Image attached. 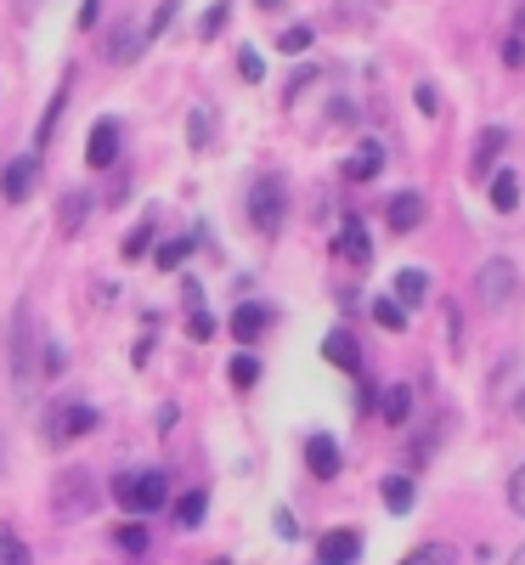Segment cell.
<instances>
[{
    "instance_id": "obj_2",
    "label": "cell",
    "mask_w": 525,
    "mask_h": 565,
    "mask_svg": "<svg viewBox=\"0 0 525 565\" xmlns=\"http://www.w3.org/2000/svg\"><path fill=\"white\" fill-rule=\"evenodd\" d=\"M249 221L266 232V238H277L282 221H289V181H282V175H260L255 193H249Z\"/></svg>"
},
{
    "instance_id": "obj_44",
    "label": "cell",
    "mask_w": 525,
    "mask_h": 565,
    "mask_svg": "<svg viewBox=\"0 0 525 565\" xmlns=\"http://www.w3.org/2000/svg\"><path fill=\"white\" fill-rule=\"evenodd\" d=\"M255 7H260V12H271V7H282V0H255Z\"/></svg>"
},
{
    "instance_id": "obj_43",
    "label": "cell",
    "mask_w": 525,
    "mask_h": 565,
    "mask_svg": "<svg viewBox=\"0 0 525 565\" xmlns=\"http://www.w3.org/2000/svg\"><path fill=\"white\" fill-rule=\"evenodd\" d=\"M514 413H519V418H525V385H519V396H514Z\"/></svg>"
},
{
    "instance_id": "obj_27",
    "label": "cell",
    "mask_w": 525,
    "mask_h": 565,
    "mask_svg": "<svg viewBox=\"0 0 525 565\" xmlns=\"http://www.w3.org/2000/svg\"><path fill=\"white\" fill-rule=\"evenodd\" d=\"M373 322H378V328H390V334H401V328H407V306H396V300L385 295V300L373 306Z\"/></svg>"
},
{
    "instance_id": "obj_14",
    "label": "cell",
    "mask_w": 525,
    "mask_h": 565,
    "mask_svg": "<svg viewBox=\"0 0 525 565\" xmlns=\"http://www.w3.org/2000/svg\"><path fill=\"white\" fill-rule=\"evenodd\" d=\"M385 215H390L396 232H418V226H424V193H396Z\"/></svg>"
},
{
    "instance_id": "obj_22",
    "label": "cell",
    "mask_w": 525,
    "mask_h": 565,
    "mask_svg": "<svg viewBox=\"0 0 525 565\" xmlns=\"http://www.w3.org/2000/svg\"><path fill=\"white\" fill-rule=\"evenodd\" d=\"M141 45H148V34H141V29H136V18H130V23L114 34V63H130V57L141 52Z\"/></svg>"
},
{
    "instance_id": "obj_25",
    "label": "cell",
    "mask_w": 525,
    "mask_h": 565,
    "mask_svg": "<svg viewBox=\"0 0 525 565\" xmlns=\"http://www.w3.org/2000/svg\"><path fill=\"white\" fill-rule=\"evenodd\" d=\"M401 565H458V554H452L447 543H418Z\"/></svg>"
},
{
    "instance_id": "obj_28",
    "label": "cell",
    "mask_w": 525,
    "mask_h": 565,
    "mask_svg": "<svg viewBox=\"0 0 525 565\" xmlns=\"http://www.w3.org/2000/svg\"><path fill=\"white\" fill-rule=\"evenodd\" d=\"M407 413H413V391H407V385H390V391H385V418H390V424H407Z\"/></svg>"
},
{
    "instance_id": "obj_30",
    "label": "cell",
    "mask_w": 525,
    "mask_h": 565,
    "mask_svg": "<svg viewBox=\"0 0 525 565\" xmlns=\"http://www.w3.org/2000/svg\"><path fill=\"white\" fill-rule=\"evenodd\" d=\"M311 40H317V29H306V23H300V29H282V34H277V52L294 57V52H306Z\"/></svg>"
},
{
    "instance_id": "obj_37",
    "label": "cell",
    "mask_w": 525,
    "mask_h": 565,
    "mask_svg": "<svg viewBox=\"0 0 525 565\" xmlns=\"http://www.w3.org/2000/svg\"><path fill=\"white\" fill-rule=\"evenodd\" d=\"M175 12H181V0H164V7L153 12V23H148V40H153V34H164V29L175 23Z\"/></svg>"
},
{
    "instance_id": "obj_16",
    "label": "cell",
    "mask_w": 525,
    "mask_h": 565,
    "mask_svg": "<svg viewBox=\"0 0 525 565\" xmlns=\"http://www.w3.org/2000/svg\"><path fill=\"white\" fill-rule=\"evenodd\" d=\"M503 148H508V130H503V125H486V130H481V141H474V175H486V170H492V159H497Z\"/></svg>"
},
{
    "instance_id": "obj_7",
    "label": "cell",
    "mask_w": 525,
    "mask_h": 565,
    "mask_svg": "<svg viewBox=\"0 0 525 565\" xmlns=\"http://www.w3.org/2000/svg\"><path fill=\"white\" fill-rule=\"evenodd\" d=\"M362 554V537L356 532H322L317 537V565H351Z\"/></svg>"
},
{
    "instance_id": "obj_6",
    "label": "cell",
    "mask_w": 525,
    "mask_h": 565,
    "mask_svg": "<svg viewBox=\"0 0 525 565\" xmlns=\"http://www.w3.org/2000/svg\"><path fill=\"white\" fill-rule=\"evenodd\" d=\"M85 159H90V170L119 164V119H97V125H90V136H85Z\"/></svg>"
},
{
    "instance_id": "obj_8",
    "label": "cell",
    "mask_w": 525,
    "mask_h": 565,
    "mask_svg": "<svg viewBox=\"0 0 525 565\" xmlns=\"http://www.w3.org/2000/svg\"><path fill=\"white\" fill-rule=\"evenodd\" d=\"M390 300H396V306H407V311H413V306H424V300H429V271L401 266V271H396V282H390Z\"/></svg>"
},
{
    "instance_id": "obj_33",
    "label": "cell",
    "mask_w": 525,
    "mask_h": 565,
    "mask_svg": "<svg viewBox=\"0 0 525 565\" xmlns=\"http://www.w3.org/2000/svg\"><path fill=\"white\" fill-rule=\"evenodd\" d=\"M148 244H153V226L141 221V226L130 232V238H125V249H119V255H125V260H141V255H148Z\"/></svg>"
},
{
    "instance_id": "obj_18",
    "label": "cell",
    "mask_w": 525,
    "mask_h": 565,
    "mask_svg": "<svg viewBox=\"0 0 525 565\" xmlns=\"http://www.w3.org/2000/svg\"><path fill=\"white\" fill-rule=\"evenodd\" d=\"M413 503H418L413 476H385V509H390V514H407Z\"/></svg>"
},
{
    "instance_id": "obj_39",
    "label": "cell",
    "mask_w": 525,
    "mask_h": 565,
    "mask_svg": "<svg viewBox=\"0 0 525 565\" xmlns=\"http://www.w3.org/2000/svg\"><path fill=\"white\" fill-rule=\"evenodd\" d=\"M413 103H418L424 114H436V108H441V97H436V85H418V90H413Z\"/></svg>"
},
{
    "instance_id": "obj_36",
    "label": "cell",
    "mask_w": 525,
    "mask_h": 565,
    "mask_svg": "<svg viewBox=\"0 0 525 565\" xmlns=\"http://www.w3.org/2000/svg\"><path fill=\"white\" fill-rule=\"evenodd\" d=\"M119 548L125 554H148V532H141V526H119Z\"/></svg>"
},
{
    "instance_id": "obj_11",
    "label": "cell",
    "mask_w": 525,
    "mask_h": 565,
    "mask_svg": "<svg viewBox=\"0 0 525 565\" xmlns=\"http://www.w3.org/2000/svg\"><path fill=\"white\" fill-rule=\"evenodd\" d=\"M34 170H40V159H12L7 175H0V199H7V204H23L29 186H34Z\"/></svg>"
},
{
    "instance_id": "obj_3",
    "label": "cell",
    "mask_w": 525,
    "mask_h": 565,
    "mask_svg": "<svg viewBox=\"0 0 525 565\" xmlns=\"http://www.w3.org/2000/svg\"><path fill=\"white\" fill-rule=\"evenodd\" d=\"M85 430H97V407H85V402H52L45 407V441L52 447H68Z\"/></svg>"
},
{
    "instance_id": "obj_24",
    "label": "cell",
    "mask_w": 525,
    "mask_h": 565,
    "mask_svg": "<svg viewBox=\"0 0 525 565\" xmlns=\"http://www.w3.org/2000/svg\"><path fill=\"white\" fill-rule=\"evenodd\" d=\"M503 63H508V68H525V7L514 12V29H508V45H503Z\"/></svg>"
},
{
    "instance_id": "obj_10",
    "label": "cell",
    "mask_w": 525,
    "mask_h": 565,
    "mask_svg": "<svg viewBox=\"0 0 525 565\" xmlns=\"http://www.w3.org/2000/svg\"><path fill=\"white\" fill-rule=\"evenodd\" d=\"M306 469H311L317 481L340 476V447H333V436H311V441H306Z\"/></svg>"
},
{
    "instance_id": "obj_5",
    "label": "cell",
    "mask_w": 525,
    "mask_h": 565,
    "mask_svg": "<svg viewBox=\"0 0 525 565\" xmlns=\"http://www.w3.org/2000/svg\"><path fill=\"white\" fill-rule=\"evenodd\" d=\"M514 289H519V271H514L508 255H497V260H486L481 271H474V295H481L486 306H508Z\"/></svg>"
},
{
    "instance_id": "obj_12",
    "label": "cell",
    "mask_w": 525,
    "mask_h": 565,
    "mask_svg": "<svg viewBox=\"0 0 525 565\" xmlns=\"http://www.w3.org/2000/svg\"><path fill=\"white\" fill-rule=\"evenodd\" d=\"M322 356L333 367H345V373H362V345H356V334H345V328H333V334L322 340Z\"/></svg>"
},
{
    "instance_id": "obj_26",
    "label": "cell",
    "mask_w": 525,
    "mask_h": 565,
    "mask_svg": "<svg viewBox=\"0 0 525 565\" xmlns=\"http://www.w3.org/2000/svg\"><path fill=\"white\" fill-rule=\"evenodd\" d=\"M85 210H90V199H85V193H63V210H57V226H63V232H79V221H85Z\"/></svg>"
},
{
    "instance_id": "obj_21",
    "label": "cell",
    "mask_w": 525,
    "mask_h": 565,
    "mask_svg": "<svg viewBox=\"0 0 525 565\" xmlns=\"http://www.w3.org/2000/svg\"><path fill=\"white\" fill-rule=\"evenodd\" d=\"M63 103H68V79L57 85L52 108H45V119H40V130H34V141H40V148H52V136H57V119H63Z\"/></svg>"
},
{
    "instance_id": "obj_32",
    "label": "cell",
    "mask_w": 525,
    "mask_h": 565,
    "mask_svg": "<svg viewBox=\"0 0 525 565\" xmlns=\"http://www.w3.org/2000/svg\"><path fill=\"white\" fill-rule=\"evenodd\" d=\"M255 380H260V362H255V356H232V385L249 391Z\"/></svg>"
},
{
    "instance_id": "obj_23",
    "label": "cell",
    "mask_w": 525,
    "mask_h": 565,
    "mask_svg": "<svg viewBox=\"0 0 525 565\" xmlns=\"http://www.w3.org/2000/svg\"><path fill=\"white\" fill-rule=\"evenodd\" d=\"M0 565H34V554H29V543L12 532V526H0Z\"/></svg>"
},
{
    "instance_id": "obj_31",
    "label": "cell",
    "mask_w": 525,
    "mask_h": 565,
    "mask_svg": "<svg viewBox=\"0 0 525 565\" xmlns=\"http://www.w3.org/2000/svg\"><path fill=\"white\" fill-rule=\"evenodd\" d=\"M186 255H193V244H186V238H170V244H159V255H153V260H159L164 271H175Z\"/></svg>"
},
{
    "instance_id": "obj_29",
    "label": "cell",
    "mask_w": 525,
    "mask_h": 565,
    "mask_svg": "<svg viewBox=\"0 0 525 565\" xmlns=\"http://www.w3.org/2000/svg\"><path fill=\"white\" fill-rule=\"evenodd\" d=\"M210 136H215L210 108H193V119H186V141H193V148H210Z\"/></svg>"
},
{
    "instance_id": "obj_46",
    "label": "cell",
    "mask_w": 525,
    "mask_h": 565,
    "mask_svg": "<svg viewBox=\"0 0 525 565\" xmlns=\"http://www.w3.org/2000/svg\"><path fill=\"white\" fill-rule=\"evenodd\" d=\"M210 565H232V559H210Z\"/></svg>"
},
{
    "instance_id": "obj_4",
    "label": "cell",
    "mask_w": 525,
    "mask_h": 565,
    "mask_svg": "<svg viewBox=\"0 0 525 565\" xmlns=\"http://www.w3.org/2000/svg\"><path fill=\"white\" fill-rule=\"evenodd\" d=\"M52 509L63 514V521H85V514L97 509V481H90L85 469H63L57 492H52Z\"/></svg>"
},
{
    "instance_id": "obj_19",
    "label": "cell",
    "mask_w": 525,
    "mask_h": 565,
    "mask_svg": "<svg viewBox=\"0 0 525 565\" xmlns=\"http://www.w3.org/2000/svg\"><path fill=\"white\" fill-rule=\"evenodd\" d=\"M204 509H210V492H186V498L175 503V526H181V532L204 526Z\"/></svg>"
},
{
    "instance_id": "obj_42",
    "label": "cell",
    "mask_w": 525,
    "mask_h": 565,
    "mask_svg": "<svg viewBox=\"0 0 525 565\" xmlns=\"http://www.w3.org/2000/svg\"><path fill=\"white\" fill-rule=\"evenodd\" d=\"M277 532H282V537H300V526H294V514H289V509H277Z\"/></svg>"
},
{
    "instance_id": "obj_35",
    "label": "cell",
    "mask_w": 525,
    "mask_h": 565,
    "mask_svg": "<svg viewBox=\"0 0 525 565\" xmlns=\"http://www.w3.org/2000/svg\"><path fill=\"white\" fill-rule=\"evenodd\" d=\"M226 12H232V0H215V7L204 12V23H199V34H204V40H215V34H221V23H226Z\"/></svg>"
},
{
    "instance_id": "obj_9",
    "label": "cell",
    "mask_w": 525,
    "mask_h": 565,
    "mask_svg": "<svg viewBox=\"0 0 525 565\" xmlns=\"http://www.w3.org/2000/svg\"><path fill=\"white\" fill-rule=\"evenodd\" d=\"M340 249L345 260H356V266H367L373 260V238H367V226H362V215H345V226H340Z\"/></svg>"
},
{
    "instance_id": "obj_41",
    "label": "cell",
    "mask_w": 525,
    "mask_h": 565,
    "mask_svg": "<svg viewBox=\"0 0 525 565\" xmlns=\"http://www.w3.org/2000/svg\"><path fill=\"white\" fill-rule=\"evenodd\" d=\"M210 334H215V322L204 311H193V340H210Z\"/></svg>"
},
{
    "instance_id": "obj_45",
    "label": "cell",
    "mask_w": 525,
    "mask_h": 565,
    "mask_svg": "<svg viewBox=\"0 0 525 565\" xmlns=\"http://www.w3.org/2000/svg\"><path fill=\"white\" fill-rule=\"evenodd\" d=\"M508 565H525V548H514V559H508Z\"/></svg>"
},
{
    "instance_id": "obj_20",
    "label": "cell",
    "mask_w": 525,
    "mask_h": 565,
    "mask_svg": "<svg viewBox=\"0 0 525 565\" xmlns=\"http://www.w3.org/2000/svg\"><path fill=\"white\" fill-rule=\"evenodd\" d=\"M514 204H519V181H514V170H497V175H492V210L508 215Z\"/></svg>"
},
{
    "instance_id": "obj_15",
    "label": "cell",
    "mask_w": 525,
    "mask_h": 565,
    "mask_svg": "<svg viewBox=\"0 0 525 565\" xmlns=\"http://www.w3.org/2000/svg\"><path fill=\"white\" fill-rule=\"evenodd\" d=\"M378 170H385V148H378V141H362V148L345 159V175L351 181H373Z\"/></svg>"
},
{
    "instance_id": "obj_1",
    "label": "cell",
    "mask_w": 525,
    "mask_h": 565,
    "mask_svg": "<svg viewBox=\"0 0 525 565\" xmlns=\"http://www.w3.org/2000/svg\"><path fill=\"white\" fill-rule=\"evenodd\" d=\"M114 498L125 514H159L170 498V481L164 469H125V476H114Z\"/></svg>"
},
{
    "instance_id": "obj_17",
    "label": "cell",
    "mask_w": 525,
    "mask_h": 565,
    "mask_svg": "<svg viewBox=\"0 0 525 565\" xmlns=\"http://www.w3.org/2000/svg\"><path fill=\"white\" fill-rule=\"evenodd\" d=\"M266 322H271L266 306H237V311H232V340H260Z\"/></svg>"
},
{
    "instance_id": "obj_38",
    "label": "cell",
    "mask_w": 525,
    "mask_h": 565,
    "mask_svg": "<svg viewBox=\"0 0 525 565\" xmlns=\"http://www.w3.org/2000/svg\"><path fill=\"white\" fill-rule=\"evenodd\" d=\"M508 503H514V514H525V463L508 476Z\"/></svg>"
},
{
    "instance_id": "obj_34",
    "label": "cell",
    "mask_w": 525,
    "mask_h": 565,
    "mask_svg": "<svg viewBox=\"0 0 525 565\" xmlns=\"http://www.w3.org/2000/svg\"><path fill=\"white\" fill-rule=\"evenodd\" d=\"M237 74H244L249 85H260V79H266V63H260V52H249V45H244V52H237Z\"/></svg>"
},
{
    "instance_id": "obj_13",
    "label": "cell",
    "mask_w": 525,
    "mask_h": 565,
    "mask_svg": "<svg viewBox=\"0 0 525 565\" xmlns=\"http://www.w3.org/2000/svg\"><path fill=\"white\" fill-rule=\"evenodd\" d=\"M12 380H18V391L29 385V306L12 311Z\"/></svg>"
},
{
    "instance_id": "obj_40",
    "label": "cell",
    "mask_w": 525,
    "mask_h": 565,
    "mask_svg": "<svg viewBox=\"0 0 525 565\" xmlns=\"http://www.w3.org/2000/svg\"><path fill=\"white\" fill-rule=\"evenodd\" d=\"M97 18H103V0H85V7H79V29H97Z\"/></svg>"
}]
</instances>
